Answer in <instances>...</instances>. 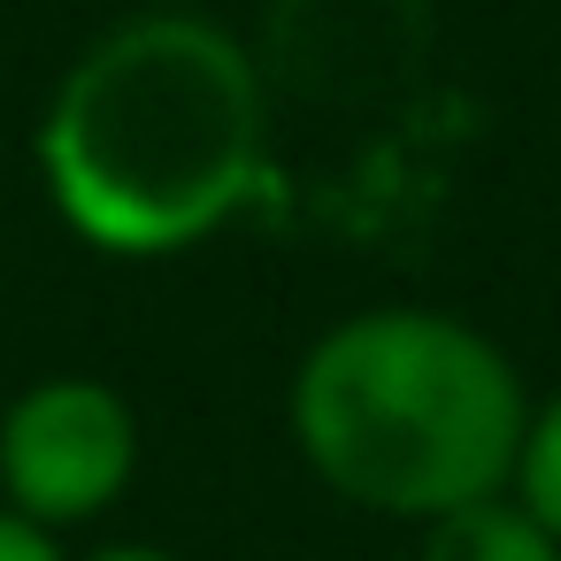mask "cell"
I'll list each match as a JSON object with an SVG mask.
<instances>
[{
    "label": "cell",
    "mask_w": 561,
    "mask_h": 561,
    "mask_svg": "<svg viewBox=\"0 0 561 561\" xmlns=\"http://www.w3.org/2000/svg\"><path fill=\"white\" fill-rule=\"evenodd\" d=\"M270 162V93L254 55L208 16L116 24L55 93L39 170L101 254H178L231 224Z\"/></svg>",
    "instance_id": "obj_1"
},
{
    "label": "cell",
    "mask_w": 561,
    "mask_h": 561,
    "mask_svg": "<svg viewBox=\"0 0 561 561\" xmlns=\"http://www.w3.org/2000/svg\"><path fill=\"white\" fill-rule=\"evenodd\" d=\"M530 408L507 354L431 308H377L323 331L293 377L308 469L377 515L438 523L515 477Z\"/></svg>",
    "instance_id": "obj_2"
},
{
    "label": "cell",
    "mask_w": 561,
    "mask_h": 561,
    "mask_svg": "<svg viewBox=\"0 0 561 561\" xmlns=\"http://www.w3.org/2000/svg\"><path fill=\"white\" fill-rule=\"evenodd\" d=\"M139 469V415L101 377H47L0 415V484L24 523H85Z\"/></svg>",
    "instance_id": "obj_3"
},
{
    "label": "cell",
    "mask_w": 561,
    "mask_h": 561,
    "mask_svg": "<svg viewBox=\"0 0 561 561\" xmlns=\"http://www.w3.org/2000/svg\"><path fill=\"white\" fill-rule=\"evenodd\" d=\"M415 561H561V546L523 500L492 492V500H469V507L438 515Z\"/></svg>",
    "instance_id": "obj_4"
},
{
    "label": "cell",
    "mask_w": 561,
    "mask_h": 561,
    "mask_svg": "<svg viewBox=\"0 0 561 561\" xmlns=\"http://www.w3.org/2000/svg\"><path fill=\"white\" fill-rule=\"evenodd\" d=\"M515 484H523V507L561 546V392L546 408H530V431H523V454H515Z\"/></svg>",
    "instance_id": "obj_5"
},
{
    "label": "cell",
    "mask_w": 561,
    "mask_h": 561,
    "mask_svg": "<svg viewBox=\"0 0 561 561\" xmlns=\"http://www.w3.org/2000/svg\"><path fill=\"white\" fill-rule=\"evenodd\" d=\"M0 561H62V546L39 523H24L16 507H0Z\"/></svg>",
    "instance_id": "obj_6"
},
{
    "label": "cell",
    "mask_w": 561,
    "mask_h": 561,
    "mask_svg": "<svg viewBox=\"0 0 561 561\" xmlns=\"http://www.w3.org/2000/svg\"><path fill=\"white\" fill-rule=\"evenodd\" d=\"M93 561H178V553H162V546H108V553H93Z\"/></svg>",
    "instance_id": "obj_7"
}]
</instances>
